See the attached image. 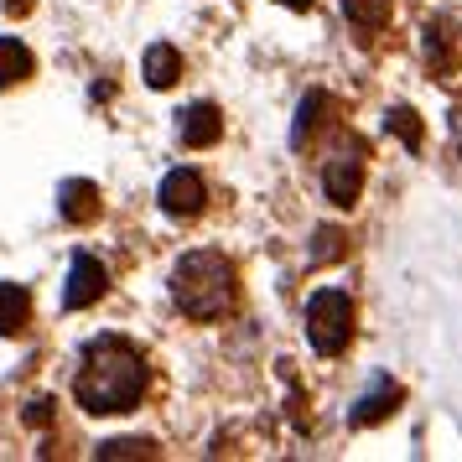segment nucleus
Masks as SVG:
<instances>
[{"instance_id": "nucleus-12", "label": "nucleus", "mask_w": 462, "mask_h": 462, "mask_svg": "<svg viewBox=\"0 0 462 462\" xmlns=\"http://www.w3.org/2000/svg\"><path fill=\"white\" fill-rule=\"evenodd\" d=\"M32 79V52L16 37H0V88H16Z\"/></svg>"}, {"instance_id": "nucleus-7", "label": "nucleus", "mask_w": 462, "mask_h": 462, "mask_svg": "<svg viewBox=\"0 0 462 462\" xmlns=\"http://www.w3.org/2000/svg\"><path fill=\"white\" fill-rule=\"evenodd\" d=\"M177 135H182V146H213L218 135H224V115L213 105H192V109H182V120H177Z\"/></svg>"}, {"instance_id": "nucleus-15", "label": "nucleus", "mask_w": 462, "mask_h": 462, "mask_svg": "<svg viewBox=\"0 0 462 462\" xmlns=\"http://www.w3.org/2000/svg\"><path fill=\"white\" fill-rule=\"evenodd\" d=\"M348 250L343 245V234L337 229H317V245H312V265H328V260H337V254Z\"/></svg>"}, {"instance_id": "nucleus-1", "label": "nucleus", "mask_w": 462, "mask_h": 462, "mask_svg": "<svg viewBox=\"0 0 462 462\" xmlns=\"http://www.w3.org/2000/svg\"><path fill=\"white\" fill-rule=\"evenodd\" d=\"M73 395L88 416H125L146 395V358L130 337H94L84 348V369L73 379Z\"/></svg>"}, {"instance_id": "nucleus-9", "label": "nucleus", "mask_w": 462, "mask_h": 462, "mask_svg": "<svg viewBox=\"0 0 462 462\" xmlns=\"http://www.w3.org/2000/svg\"><path fill=\"white\" fill-rule=\"evenodd\" d=\"M322 125H333V99L328 94H307L301 99V109H296V130H291V146H312L317 141V130Z\"/></svg>"}, {"instance_id": "nucleus-10", "label": "nucleus", "mask_w": 462, "mask_h": 462, "mask_svg": "<svg viewBox=\"0 0 462 462\" xmlns=\"http://www.w3.org/2000/svg\"><path fill=\"white\" fill-rule=\"evenodd\" d=\"M395 405H400V384L379 379L374 390H369V395H364L354 411H348V420H354V426H374V420H384L390 411H395Z\"/></svg>"}, {"instance_id": "nucleus-6", "label": "nucleus", "mask_w": 462, "mask_h": 462, "mask_svg": "<svg viewBox=\"0 0 462 462\" xmlns=\"http://www.w3.org/2000/svg\"><path fill=\"white\" fill-rule=\"evenodd\" d=\"M105 291H109L105 265H99L94 254H73V265H68V286H63V307H68V312H84V307H94Z\"/></svg>"}, {"instance_id": "nucleus-11", "label": "nucleus", "mask_w": 462, "mask_h": 462, "mask_svg": "<svg viewBox=\"0 0 462 462\" xmlns=\"http://www.w3.org/2000/svg\"><path fill=\"white\" fill-rule=\"evenodd\" d=\"M26 317H32V296L22 286H5L0 281V337L26 333Z\"/></svg>"}, {"instance_id": "nucleus-16", "label": "nucleus", "mask_w": 462, "mask_h": 462, "mask_svg": "<svg viewBox=\"0 0 462 462\" xmlns=\"http://www.w3.org/2000/svg\"><path fill=\"white\" fill-rule=\"evenodd\" d=\"M156 447L151 441H141V437H125V441H105L99 447V457H151Z\"/></svg>"}, {"instance_id": "nucleus-13", "label": "nucleus", "mask_w": 462, "mask_h": 462, "mask_svg": "<svg viewBox=\"0 0 462 462\" xmlns=\"http://www.w3.org/2000/svg\"><path fill=\"white\" fill-rule=\"evenodd\" d=\"M177 73H182V58H177V47L156 42V47L146 52V84H151V88H171V84H177Z\"/></svg>"}, {"instance_id": "nucleus-4", "label": "nucleus", "mask_w": 462, "mask_h": 462, "mask_svg": "<svg viewBox=\"0 0 462 462\" xmlns=\"http://www.w3.org/2000/svg\"><path fill=\"white\" fill-rule=\"evenodd\" d=\"M322 188L333 198L337 208H354L358 192H364V146L348 141V146H337L328 156V167H322Z\"/></svg>"}, {"instance_id": "nucleus-5", "label": "nucleus", "mask_w": 462, "mask_h": 462, "mask_svg": "<svg viewBox=\"0 0 462 462\" xmlns=\"http://www.w3.org/2000/svg\"><path fill=\"white\" fill-rule=\"evenodd\" d=\"M156 198H162V213L167 218H198V213L208 208V182L192 167H177L162 177V192Z\"/></svg>"}, {"instance_id": "nucleus-17", "label": "nucleus", "mask_w": 462, "mask_h": 462, "mask_svg": "<svg viewBox=\"0 0 462 462\" xmlns=\"http://www.w3.org/2000/svg\"><path fill=\"white\" fill-rule=\"evenodd\" d=\"M390 130H395L405 146H420V120L411 115V109H390Z\"/></svg>"}, {"instance_id": "nucleus-8", "label": "nucleus", "mask_w": 462, "mask_h": 462, "mask_svg": "<svg viewBox=\"0 0 462 462\" xmlns=\"http://www.w3.org/2000/svg\"><path fill=\"white\" fill-rule=\"evenodd\" d=\"M58 213H63L68 224H88V218H99V188L84 182V177H68L63 188H58Z\"/></svg>"}, {"instance_id": "nucleus-3", "label": "nucleus", "mask_w": 462, "mask_h": 462, "mask_svg": "<svg viewBox=\"0 0 462 462\" xmlns=\"http://www.w3.org/2000/svg\"><path fill=\"white\" fill-rule=\"evenodd\" d=\"M348 337H354V301H348V291H337V286L317 291L307 301V343L322 358H333L348 348Z\"/></svg>"}, {"instance_id": "nucleus-2", "label": "nucleus", "mask_w": 462, "mask_h": 462, "mask_svg": "<svg viewBox=\"0 0 462 462\" xmlns=\"http://www.w3.org/2000/svg\"><path fill=\"white\" fill-rule=\"evenodd\" d=\"M234 260H224L218 250H198V254H182L177 271H171V301L192 317V322H213L234 307Z\"/></svg>"}, {"instance_id": "nucleus-14", "label": "nucleus", "mask_w": 462, "mask_h": 462, "mask_svg": "<svg viewBox=\"0 0 462 462\" xmlns=\"http://www.w3.org/2000/svg\"><path fill=\"white\" fill-rule=\"evenodd\" d=\"M390 5H395V0H343V16H348L358 32H379V26L390 22Z\"/></svg>"}, {"instance_id": "nucleus-18", "label": "nucleus", "mask_w": 462, "mask_h": 462, "mask_svg": "<svg viewBox=\"0 0 462 462\" xmlns=\"http://www.w3.org/2000/svg\"><path fill=\"white\" fill-rule=\"evenodd\" d=\"M275 5H286V11H307L312 0H275Z\"/></svg>"}]
</instances>
